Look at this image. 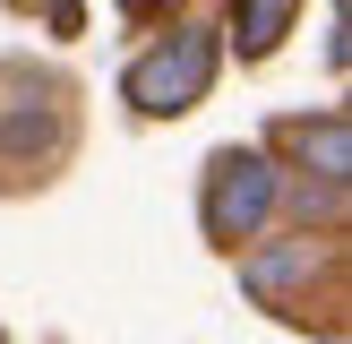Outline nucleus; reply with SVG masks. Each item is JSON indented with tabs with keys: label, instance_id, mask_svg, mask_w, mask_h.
<instances>
[{
	"label": "nucleus",
	"instance_id": "f257e3e1",
	"mask_svg": "<svg viewBox=\"0 0 352 344\" xmlns=\"http://www.w3.org/2000/svg\"><path fill=\"white\" fill-rule=\"evenodd\" d=\"M206 78H215V34L181 26V34H164V43L129 69V103L155 112V120H172V112H189V103L206 95Z\"/></svg>",
	"mask_w": 352,
	"mask_h": 344
},
{
	"label": "nucleus",
	"instance_id": "f03ea898",
	"mask_svg": "<svg viewBox=\"0 0 352 344\" xmlns=\"http://www.w3.org/2000/svg\"><path fill=\"white\" fill-rule=\"evenodd\" d=\"M275 206V164L267 155H215V181H206V233L223 241V250H241V241L267 224Z\"/></svg>",
	"mask_w": 352,
	"mask_h": 344
},
{
	"label": "nucleus",
	"instance_id": "7ed1b4c3",
	"mask_svg": "<svg viewBox=\"0 0 352 344\" xmlns=\"http://www.w3.org/2000/svg\"><path fill=\"white\" fill-rule=\"evenodd\" d=\"M292 147H301V164H318L327 189H344V172H352V120H344V112L292 120Z\"/></svg>",
	"mask_w": 352,
	"mask_h": 344
},
{
	"label": "nucleus",
	"instance_id": "20e7f679",
	"mask_svg": "<svg viewBox=\"0 0 352 344\" xmlns=\"http://www.w3.org/2000/svg\"><path fill=\"white\" fill-rule=\"evenodd\" d=\"M241 284H250L258 301H284L292 284H309V233H301V241H284V250H258V258H241Z\"/></svg>",
	"mask_w": 352,
	"mask_h": 344
},
{
	"label": "nucleus",
	"instance_id": "39448f33",
	"mask_svg": "<svg viewBox=\"0 0 352 344\" xmlns=\"http://www.w3.org/2000/svg\"><path fill=\"white\" fill-rule=\"evenodd\" d=\"M292 9H301V0H241V52H250V61L275 52L292 34Z\"/></svg>",
	"mask_w": 352,
	"mask_h": 344
},
{
	"label": "nucleus",
	"instance_id": "423d86ee",
	"mask_svg": "<svg viewBox=\"0 0 352 344\" xmlns=\"http://www.w3.org/2000/svg\"><path fill=\"white\" fill-rule=\"evenodd\" d=\"M17 9H52V17H60V26H69V0H17Z\"/></svg>",
	"mask_w": 352,
	"mask_h": 344
},
{
	"label": "nucleus",
	"instance_id": "0eeeda50",
	"mask_svg": "<svg viewBox=\"0 0 352 344\" xmlns=\"http://www.w3.org/2000/svg\"><path fill=\"white\" fill-rule=\"evenodd\" d=\"M120 9H146V0H120Z\"/></svg>",
	"mask_w": 352,
	"mask_h": 344
}]
</instances>
